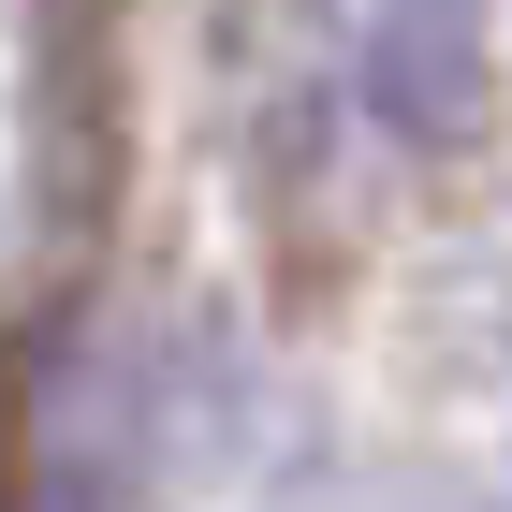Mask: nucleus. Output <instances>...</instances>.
<instances>
[{"label": "nucleus", "mask_w": 512, "mask_h": 512, "mask_svg": "<svg viewBox=\"0 0 512 512\" xmlns=\"http://www.w3.org/2000/svg\"><path fill=\"white\" fill-rule=\"evenodd\" d=\"M469 88H483V44H469V0H425V59L381 30V118L410 132H454L469 118Z\"/></svg>", "instance_id": "nucleus-1"}]
</instances>
